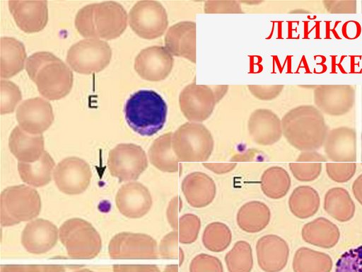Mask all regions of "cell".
<instances>
[{
	"instance_id": "1",
	"label": "cell",
	"mask_w": 362,
	"mask_h": 272,
	"mask_svg": "<svg viewBox=\"0 0 362 272\" xmlns=\"http://www.w3.org/2000/svg\"><path fill=\"white\" fill-rule=\"evenodd\" d=\"M25 69L39 93L48 100L61 99L72 88V71L49 52L42 51L31 55L25 62Z\"/></svg>"
},
{
	"instance_id": "2",
	"label": "cell",
	"mask_w": 362,
	"mask_h": 272,
	"mask_svg": "<svg viewBox=\"0 0 362 272\" xmlns=\"http://www.w3.org/2000/svg\"><path fill=\"white\" fill-rule=\"evenodd\" d=\"M127 14L116 1L92 4L81 8L75 18V27L83 36L112 40L120 36L127 26Z\"/></svg>"
},
{
	"instance_id": "3",
	"label": "cell",
	"mask_w": 362,
	"mask_h": 272,
	"mask_svg": "<svg viewBox=\"0 0 362 272\" xmlns=\"http://www.w3.org/2000/svg\"><path fill=\"white\" fill-rule=\"evenodd\" d=\"M125 120L128 125L141 136L150 137L164 126L168 106L162 96L153 90H139L126 101Z\"/></svg>"
},
{
	"instance_id": "4",
	"label": "cell",
	"mask_w": 362,
	"mask_h": 272,
	"mask_svg": "<svg viewBox=\"0 0 362 272\" xmlns=\"http://www.w3.org/2000/svg\"><path fill=\"white\" fill-rule=\"evenodd\" d=\"M41 210L37 191L28 186H9L1 194L0 218L2 226L8 227L36 217Z\"/></svg>"
},
{
	"instance_id": "5",
	"label": "cell",
	"mask_w": 362,
	"mask_h": 272,
	"mask_svg": "<svg viewBox=\"0 0 362 272\" xmlns=\"http://www.w3.org/2000/svg\"><path fill=\"white\" fill-rule=\"evenodd\" d=\"M284 132L294 147L305 152L320 148L327 135L323 117L313 106H309L305 118L287 120L284 125Z\"/></svg>"
},
{
	"instance_id": "6",
	"label": "cell",
	"mask_w": 362,
	"mask_h": 272,
	"mask_svg": "<svg viewBox=\"0 0 362 272\" xmlns=\"http://www.w3.org/2000/svg\"><path fill=\"white\" fill-rule=\"evenodd\" d=\"M59 238L67 253L75 258H92L101 249L102 240L93 225L85 220L74 217L59 227Z\"/></svg>"
},
{
	"instance_id": "7",
	"label": "cell",
	"mask_w": 362,
	"mask_h": 272,
	"mask_svg": "<svg viewBox=\"0 0 362 272\" xmlns=\"http://www.w3.org/2000/svg\"><path fill=\"white\" fill-rule=\"evenodd\" d=\"M112 50L105 41L87 38L69 49L66 62L74 71L90 74L103 70L110 63Z\"/></svg>"
},
{
	"instance_id": "8",
	"label": "cell",
	"mask_w": 362,
	"mask_h": 272,
	"mask_svg": "<svg viewBox=\"0 0 362 272\" xmlns=\"http://www.w3.org/2000/svg\"><path fill=\"white\" fill-rule=\"evenodd\" d=\"M107 166L119 182L135 181L147 168V157L140 146L122 143L110 151Z\"/></svg>"
},
{
	"instance_id": "9",
	"label": "cell",
	"mask_w": 362,
	"mask_h": 272,
	"mask_svg": "<svg viewBox=\"0 0 362 272\" xmlns=\"http://www.w3.org/2000/svg\"><path fill=\"white\" fill-rule=\"evenodd\" d=\"M131 28L139 37L153 39L163 35L167 26V15L158 1H139L129 13Z\"/></svg>"
},
{
	"instance_id": "10",
	"label": "cell",
	"mask_w": 362,
	"mask_h": 272,
	"mask_svg": "<svg viewBox=\"0 0 362 272\" xmlns=\"http://www.w3.org/2000/svg\"><path fill=\"white\" fill-rule=\"evenodd\" d=\"M172 146L180 161H204L213 150V139L204 127L189 131L183 126L172 136Z\"/></svg>"
},
{
	"instance_id": "11",
	"label": "cell",
	"mask_w": 362,
	"mask_h": 272,
	"mask_svg": "<svg viewBox=\"0 0 362 272\" xmlns=\"http://www.w3.org/2000/svg\"><path fill=\"white\" fill-rule=\"evenodd\" d=\"M92 177L89 164L76 157H69L58 163L53 172L55 185L62 193L77 195L88 187Z\"/></svg>"
},
{
	"instance_id": "12",
	"label": "cell",
	"mask_w": 362,
	"mask_h": 272,
	"mask_svg": "<svg viewBox=\"0 0 362 272\" xmlns=\"http://www.w3.org/2000/svg\"><path fill=\"white\" fill-rule=\"evenodd\" d=\"M109 253L112 258H148L158 256L156 241L142 233L121 232L110 242Z\"/></svg>"
},
{
	"instance_id": "13",
	"label": "cell",
	"mask_w": 362,
	"mask_h": 272,
	"mask_svg": "<svg viewBox=\"0 0 362 272\" xmlns=\"http://www.w3.org/2000/svg\"><path fill=\"white\" fill-rule=\"evenodd\" d=\"M16 117L19 126L32 135H42L54 121L51 104L41 97L21 102L16 110Z\"/></svg>"
},
{
	"instance_id": "14",
	"label": "cell",
	"mask_w": 362,
	"mask_h": 272,
	"mask_svg": "<svg viewBox=\"0 0 362 272\" xmlns=\"http://www.w3.org/2000/svg\"><path fill=\"white\" fill-rule=\"evenodd\" d=\"M115 203L120 213L129 218L144 216L153 203L148 189L136 181L122 186L117 193Z\"/></svg>"
},
{
	"instance_id": "15",
	"label": "cell",
	"mask_w": 362,
	"mask_h": 272,
	"mask_svg": "<svg viewBox=\"0 0 362 272\" xmlns=\"http://www.w3.org/2000/svg\"><path fill=\"white\" fill-rule=\"evenodd\" d=\"M8 8L18 27L25 33L39 32L47 23V1H9Z\"/></svg>"
},
{
	"instance_id": "16",
	"label": "cell",
	"mask_w": 362,
	"mask_h": 272,
	"mask_svg": "<svg viewBox=\"0 0 362 272\" xmlns=\"http://www.w3.org/2000/svg\"><path fill=\"white\" fill-rule=\"evenodd\" d=\"M173 59L163 47L154 46L142 50L135 58L134 69L144 79L160 81L171 70Z\"/></svg>"
},
{
	"instance_id": "17",
	"label": "cell",
	"mask_w": 362,
	"mask_h": 272,
	"mask_svg": "<svg viewBox=\"0 0 362 272\" xmlns=\"http://www.w3.org/2000/svg\"><path fill=\"white\" fill-rule=\"evenodd\" d=\"M58 238L57 227L49 220L40 218L25 225L21 234V244L30 253L42 254L53 248Z\"/></svg>"
},
{
	"instance_id": "18",
	"label": "cell",
	"mask_w": 362,
	"mask_h": 272,
	"mask_svg": "<svg viewBox=\"0 0 362 272\" xmlns=\"http://www.w3.org/2000/svg\"><path fill=\"white\" fill-rule=\"evenodd\" d=\"M260 268L267 272H278L287 263L289 248L286 242L275 234L262 237L256 245Z\"/></svg>"
},
{
	"instance_id": "19",
	"label": "cell",
	"mask_w": 362,
	"mask_h": 272,
	"mask_svg": "<svg viewBox=\"0 0 362 272\" xmlns=\"http://www.w3.org/2000/svg\"><path fill=\"white\" fill-rule=\"evenodd\" d=\"M324 144L327 157L330 160L351 163L356 159V137L351 128L342 127L331 130Z\"/></svg>"
},
{
	"instance_id": "20",
	"label": "cell",
	"mask_w": 362,
	"mask_h": 272,
	"mask_svg": "<svg viewBox=\"0 0 362 272\" xmlns=\"http://www.w3.org/2000/svg\"><path fill=\"white\" fill-rule=\"evenodd\" d=\"M181 188L187 203L197 208L209 205L216 193L214 180L207 174L199 171L187 175L182 180Z\"/></svg>"
},
{
	"instance_id": "21",
	"label": "cell",
	"mask_w": 362,
	"mask_h": 272,
	"mask_svg": "<svg viewBox=\"0 0 362 272\" xmlns=\"http://www.w3.org/2000/svg\"><path fill=\"white\" fill-rule=\"evenodd\" d=\"M8 147L18 162H34L45 152L44 137L42 135L30 134L18 125L9 136Z\"/></svg>"
},
{
	"instance_id": "22",
	"label": "cell",
	"mask_w": 362,
	"mask_h": 272,
	"mask_svg": "<svg viewBox=\"0 0 362 272\" xmlns=\"http://www.w3.org/2000/svg\"><path fill=\"white\" fill-rule=\"evenodd\" d=\"M303 239L312 245L325 249L334 246L339 242L338 227L325 217H317L306 223L302 228Z\"/></svg>"
},
{
	"instance_id": "23",
	"label": "cell",
	"mask_w": 362,
	"mask_h": 272,
	"mask_svg": "<svg viewBox=\"0 0 362 272\" xmlns=\"http://www.w3.org/2000/svg\"><path fill=\"white\" fill-rule=\"evenodd\" d=\"M0 43L1 77L8 79L24 68L26 52L24 45L14 38L2 37Z\"/></svg>"
},
{
	"instance_id": "24",
	"label": "cell",
	"mask_w": 362,
	"mask_h": 272,
	"mask_svg": "<svg viewBox=\"0 0 362 272\" xmlns=\"http://www.w3.org/2000/svg\"><path fill=\"white\" fill-rule=\"evenodd\" d=\"M55 163L50 154L45 151L34 162H18V170L21 178L33 187H42L52 180Z\"/></svg>"
},
{
	"instance_id": "25",
	"label": "cell",
	"mask_w": 362,
	"mask_h": 272,
	"mask_svg": "<svg viewBox=\"0 0 362 272\" xmlns=\"http://www.w3.org/2000/svg\"><path fill=\"white\" fill-rule=\"evenodd\" d=\"M270 216V210L265 203L253 200L239 209L236 220L241 230L248 233H256L268 225Z\"/></svg>"
},
{
	"instance_id": "26",
	"label": "cell",
	"mask_w": 362,
	"mask_h": 272,
	"mask_svg": "<svg viewBox=\"0 0 362 272\" xmlns=\"http://www.w3.org/2000/svg\"><path fill=\"white\" fill-rule=\"evenodd\" d=\"M324 209L330 217L344 222L354 217L356 207L349 193L346 189L334 187L325 193Z\"/></svg>"
},
{
	"instance_id": "27",
	"label": "cell",
	"mask_w": 362,
	"mask_h": 272,
	"mask_svg": "<svg viewBox=\"0 0 362 272\" xmlns=\"http://www.w3.org/2000/svg\"><path fill=\"white\" fill-rule=\"evenodd\" d=\"M320 204V198L317 191L309 186L296 188L288 200L291 212L300 219L313 216L317 212Z\"/></svg>"
},
{
	"instance_id": "28",
	"label": "cell",
	"mask_w": 362,
	"mask_h": 272,
	"mask_svg": "<svg viewBox=\"0 0 362 272\" xmlns=\"http://www.w3.org/2000/svg\"><path fill=\"white\" fill-rule=\"evenodd\" d=\"M171 133L165 134L154 140L148 150L151 163L160 171L176 172L180 165L173 152Z\"/></svg>"
},
{
	"instance_id": "29",
	"label": "cell",
	"mask_w": 362,
	"mask_h": 272,
	"mask_svg": "<svg viewBox=\"0 0 362 272\" xmlns=\"http://www.w3.org/2000/svg\"><path fill=\"white\" fill-rule=\"evenodd\" d=\"M332 261L330 256L308 247H300L293 257L294 272H329Z\"/></svg>"
},
{
	"instance_id": "30",
	"label": "cell",
	"mask_w": 362,
	"mask_h": 272,
	"mask_svg": "<svg viewBox=\"0 0 362 272\" xmlns=\"http://www.w3.org/2000/svg\"><path fill=\"white\" fill-rule=\"evenodd\" d=\"M262 192L272 199H279L286 195L291 187V178L288 172L279 166L267 169L260 181Z\"/></svg>"
},
{
	"instance_id": "31",
	"label": "cell",
	"mask_w": 362,
	"mask_h": 272,
	"mask_svg": "<svg viewBox=\"0 0 362 272\" xmlns=\"http://www.w3.org/2000/svg\"><path fill=\"white\" fill-rule=\"evenodd\" d=\"M326 158L315 152L301 153L296 163H291L289 168L293 176L300 181L308 182L315 180L322 171V162Z\"/></svg>"
},
{
	"instance_id": "32",
	"label": "cell",
	"mask_w": 362,
	"mask_h": 272,
	"mask_svg": "<svg viewBox=\"0 0 362 272\" xmlns=\"http://www.w3.org/2000/svg\"><path fill=\"white\" fill-rule=\"evenodd\" d=\"M232 234L229 227L220 222H211L206 226L202 235V242L209 251L220 252L230 244Z\"/></svg>"
},
{
	"instance_id": "33",
	"label": "cell",
	"mask_w": 362,
	"mask_h": 272,
	"mask_svg": "<svg viewBox=\"0 0 362 272\" xmlns=\"http://www.w3.org/2000/svg\"><path fill=\"white\" fill-rule=\"evenodd\" d=\"M230 272H250L252 268V252L245 241L237 242L225 258Z\"/></svg>"
},
{
	"instance_id": "34",
	"label": "cell",
	"mask_w": 362,
	"mask_h": 272,
	"mask_svg": "<svg viewBox=\"0 0 362 272\" xmlns=\"http://www.w3.org/2000/svg\"><path fill=\"white\" fill-rule=\"evenodd\" d=\"M201 227L200 219L194 214L187 213L179 218L177 233L182 244H192L197 239Z\"/></svg>"
},
{
	"instance_id": "35",
	"label": "cell",
	"mask_w": 362,
	"mask_h": 272,
	"mask_svg": "<svg viewBox=\"0 0 362 272\" xmlns=\"http://www.w3.org/2000/svg\"><path fill=\"white\" fill-rule=\"evenodd\" d=\"M1 114L12 113L22 98L21 92L14 83L1 80Z\"/></svg>"
},
{
	"instance_id": "36",
	"label": "cell",
	"mask_w": 362,
	"mask_h": 272,
	"mask_svg": "<svg viewBox=\"0 0 362 272\" xmlns=\"http://www.w3.org/2000/svg\"><path fill=\"white\" fill-rule=\"evenodd\" d=\"M335 272H362V245L343 253L336 263Z\"/></svg>"
},
{
	"instance_id": "37",
	"label": "cell",
	"mask_w": 362,
	"mask_h": 272,
	"mask_svg": "<svg viewBox=\"0 0 362 272\" xmlns=\"http://www.w3.org/2000/svg\"><path fill=\"white\" fill-rule=\"evenodd\" d=\"M179 237L177 231L170 232L160 241L159 252L165 259H178L181 265L184 259V253L178 245Z\"/></svg>"
},
{
	"instance_id": "38",
	"label": "cell",
	"mask_w": 362,
	"mask_h": 272,
	"mask_svg": "<svg viewBox=\"0 0 362 272\" xmlns=\"http://www.w3.org/2000/svg\"><path fill=\"white\" fill-rule=\"evenodd\" d=\"M356 169L355 163H327L326 171L328 176L337 183L349 181Z\"/></svg>"
},
{
	"instance_id": "39",
	"label": "cell",
	"mask_w": 362,
	"mask_h": 272,
	"mask_svg": "<svg viewBox=\"0 0 362 272\" xmlns=\"http://www.w3.org/2000/svg\"><path fill=\"white\" fill-rule=\"evenodd\" d=\"M190 272H223V268L221 261L216 257L201 254L192 259Z\"/></svg>"
},
{
	"instance_id": "40",
	"label": "cell",
	"mask_w": 362,
	"mask_h": 272,
	"mask_svg": "<svg viewBox=\"0 0 362 272\" xmlns=\"http://www.w3.org/2000/svg\"><path fill=\"white\" fill-rule=\"evenodd\" d=\"M182 207V200L180 196H175L169 202L166 210V216L168 223L171 227L177 231L178 228V215Z\"/></svg>"
},
{
	"instance_id": "41",
	"label": "cell",
	"mask_w": 362,
	"mask_h": 272,
	"mask_svg": "<svg viewBox=\"0 0 362 272\" xmlns=\"http://www.w3.org/2000/svg\"><path fill=\"white\" fill-rule=\"evenodd\" d=\"M115 272H159L156 266H117Z\"/></svg>"
},
{
	"instance_id": "42",
	"label": "cell",
	"mask_w": 362,
	"mask_h": 272,
	"mask_svg": "<svg viewBox=\"0 0 362 272\" xmlns=\"http://www.w3.org/2000/svg\"><path fill=\"white\" fill-rule=\"evenodd\" d=\"M204 166L216 174H222L231 171L236 165L233 164H204Z\"/></svg>"
},
{
	"instance_id": "43",
	"label": "cell",
	"mask_w": 362,
	"mask_h": 272,
	"mask_svg": "<svg viewBox=\"0 0 362 272\" xmlns=\"http://www.w3.org/2000/svg\"><path fill=\"white\" fill-rule=\"evenodd\" d=\"M352 191L355 198L362 205V174L354 181Z\"/></svg>"
},
{
	"instance_id": "44",
	"label": "cell",
	"mask_w": 362,
	"mask_h": 272,
	"mask_svg": "<svg viewBox=\"0 0 362 272\" xmlns=\"http://www.w3.org/2000/svg\"><path fill=\"white\" fill-rule=\"evenodd\" d=\"M361 160H362V153H361Z\"/></svg>"
}]
</instances>
